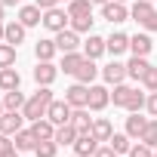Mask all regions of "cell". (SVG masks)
<instances>
[{
    "instance_id": "6da1fadb",
    "label": "cell",
    "mask_w": 157,
    "mask_h": 157,
    "mask_svg": "<svg viewBox=\"0 0 157 157\" xmlns=\"http://www.w3.org/2000/svg\"><path fill=\"white\" fill-rule=\"evenodd\" d=\"M49 105H52V90L49 86H37V93L25 102V108H22V114H25V120H40V117H46V111H49Z\"/></svg>"
},
{
    "instance_id": "7a4b0ae2",
    "label": "cell",
    "mask_w": 157,
    "mask_h": 157,
    "mask_svg": "<svg viewBox=\"0 0 157 157\" xmlns=\"http://www.w3.org/2000/svg\"><path fill=\"white\" fill-rule=\"evenodd\" d=\"M68 25H71V16H68V10H62V6L43 10V28H46V31L59 34V31H65Z\"/></svg>"
},
{
    "instance_id": "3957f363",
    "label": "cell",
    "mask_w": 157,
    "mask_h": 157,
    "mask_svg": "<svg viewBox=\"0 0 157 157\" xmlns=\"http://www.w3.org/2000/svg\"><path fill=\"white\" fill-rule=\"evenodd\" d=\"M102 19L111 22V25H120L129 19V10L126 3H120V0H108V3H102Z\"/></svg>"
},
{
    "instance_id": "277c9868",
    "label": "cell",
    "mask_w": 157,
    "mask_h": 157,
    "mask_svg": "<svg viewBox=\"0 0 157 157\" xmlns=\"http://www.w3.org/2000/svg\"><path fill=\"white\" fill-rule=\"evenodd\" d=\"M108 105H111V90L99 86V83H90V102H86V108L90 111H105Z\"/></svg>"
},
{
    "instance_id": "5b68a950",
    "label": "cell",
    "mask_w": 157,
    "mask_h": 157,
    "mask_svg": "<svg viewBox=\"0 0 157 157\" xmlns=\"http://www.w3.org/2000/svg\"><path fill=\"white\" fill-rule=\"evenodd\" d=\"M65 102H68L71 108H86V102H90V86H86V83H71V86L65 90Z\"/></svg>"
},
{
    "instance_id": "8992f818",
    "label": "cell",
    "mask_w": 157,
    "mask_h": 157,
    "mask_svg": "<svg viewBox=\"0 0 157 157\" xmlns=\"http://www.w3.org/2000/svg\"><path fill=\"white\" fill-rule=\"evenodd\" d=\"M56 77H59V65H52V62H37V68H34V83H37V86H52Z\"/></svg>"
},
{
    "instance_id": "52a82bcc",
    "label": "cell",
    "mask_w": 157,
    "mask_h": 157,
    "mask_svg": "<svg viewBox=\"0 0 157 157\" xmlns=\"http://www.w3.org/2000/svg\"><path fill=\"white\" fill-rule=\"evenodd\" d=\"M19 129H25V114L22 111H3L0 114V132L16 136Z\"/></svg>"
},
{
    "instance_id": "ba28073f",
    "label": "cell",
    "mask_w": 157,
    "mask_h": 157,
    "mask_svg": "<svg viewBox=\"0 0 157 157\" xmlns=\"http://www.w3.org/2000/svg\"><path fill=\"white\" fill-rule=\"evenodd\" d=\"M102 80H105V83H111V86L123 83V80H126V65H123V62H117V59H114V62H108V65L102 68Z\"/></svg>"
},
{
    "instance_id": "9c48e42d",
    "label": "cell",
    "mask_w": 157,
    "mask_h": 157,
    "mask_svg": "<svg viewBox=\"0 0 157 157\" xmlns=\"http://www.w3.org/2000/svg\"><path fill=\"white\" fill-rule=\"evenodd\" d=\"M71 148H74L77 157H93L96 148H99V139H96L93 132H80V136H77V142H74Z\"/></svg>"
},
{
    "instance_id": "30bf717a",
    "label": "cell",
    "mask_w": 157,
    "mask_h": 157,
    "mask_svg": "<svg viewBox=\"0 0 157 157\" xmlns=\"http://www.w3.org/2000/svg\"><path fill=\"white\" fill-rule=\"evenodd\" d=\"M56 46H59V52H74L77 46H83V43H80V34H77L74 28H65V31L56 34Z\"/></svg>"
},
{
    "instance_id": "8fae6325",
    "label": "cell",
    "mask_w": 157,
    "mask_h": 157,
    "mask_svg": "<svg viewBox=\"0 0 157 157\" xmlns=\"http://www.w3.org/2000/svg\"><path fill=\"white\" fill-rule=\"evenodd\" d=\"M105 52H108L105 37H99V34H93V31H90V37L83 40V56H86V59H102Z\"/></svg>"
},
{
    "instance_id": "7c38bea8",
    "label": "cell",
    "mask_w": 157,
    "mask_h": 157,
    "mask_svg": "<svg viewBox=\"0 0 157 157\" xmlns=\"http://www.w3.org/2000/svg\"><path fill=\"white\" fill-rule=\"evenodd\" d=\"M71 111H74V108H71L68 102H56V99H52V105H49L46 117H49L56 126H62V123H71Z\"/></svg>"
},
{
    "instance_id": "4fadbf2b",
    "label": "cell",
    "mask_w": 157,
    "mask_h": 157,
    "mask_svg": "<svg viewBox=\"0 0 157 157\" xmlns=\"http://www.w3.org/2000/svg\"><path fill=\"white\" fill-rule=\"evenodd\" d=\"M105 46H108V52L117 59V56H123V52L129 49V34H123V31H114L111 37H105Z\"/></svg>"
},
{
    "instance_id": "5bb4252c",
    "label": "cell",
    "mask_w": 157,
    "mask_h": 157,
    "mask_svg": "<svg viewBox=\"0 0 157 157\" xmlns=\"http://www.w3.org/2000/svg\"><path fill=\"white\" fill-rule=\"evenodd\" d=\"M99 74H102V68H96V59H83V65L77 68L74 77H77V83H86V86H90Z\"/></svg>"
},
{
    "instance_id": "9a60e30c",
    "label": "cell",
    "mask_w": 157,
    "mask_h": 157,
    "mask_svg": "<svg viewBox=\"0 0 157 157\" xmlns=\"http://www.w3.org/2000/svg\"><path fill=\"white\" fill-rule=\"evenodd\" d=\"M19 22H22L25 28L43 25V10H40L37 3H31V6H22V10H19Z\"/></svg>"
},
{
    "instance_id": "2e32d148",
    "label": "cell",
    "mask_w": 157,
    "mask_h": 157,
    "mask_svg": "<svg viewBox=\"0 0 157 157\" xmlns=\"http://www.w3.org/2000/svg\"><path fill=\"white\" fill-rule=\"evenodd\" d=\"M154 49V40H151V34L145 31V34H132L129 37V52L132 56H148Z\"/></svg>"
},
{
    "instance_id": "e0dca14e",
    "label": "cell",
    "mask_w": 157,
    "mask_h": 157,
    "mask_svg": "<svg viewBox=\"0 0 157 157\" xmlns=\"http://www.w3.org/2000/svg\"><path fill=\"white\" fill-rule=\"evenodd\" d=\"M148 120H151V117H139V111H132V114L126 117V136H129V139H142L145 129H148Z\"/></svg>"
},
{
    "instance_id": "ac0fdd59",
    "label": "cell",
    "mask_w": 157,
    "mask_h": 157,
    "mask_svg": "<svg viewBox=\"0 0 157 157\" xmlns=\"http://www.w3.org/2000/svg\"><path fill=\"white\" fill-rule=\"evenodd\" d=\"M148 68H151L148 56H132V59L126 62V77H132V80H142Z\"/></svg>"
},
{
    "instance_id": "d6986e66",
    "label": "cell",
    "mask_w": 157,
    "mask_h": 157,
    "mask_svg": "<svg viewBox=\"0 0 157 157\" xmlns=\"http://www.w3.org/2000/svg\"><path fill=\"white\" fill-rule=\"evenodd\" d=\"M93 120L96 117H90V108H74L71 111V123L77 126V132H93Z\"/></svg>"
},
{
    "instance_id": "ffe728a7",
    "label": "cell",
    "mask_w": 157,
    "mask_h": 157,
    "mask_svg": "<svg viewBox=\"0 0 157 157\" xmlns=\"http://www.w3.org/2000/svg\"><path fill=\"white\" fill-rule=\"evenodd\" d=\"M31 132L37 136V142H43V139H56V123H52L49 117H40V120L31 123Z\"/></svg>"
},
{
    "instance_id": "44dd1931",
    "label": "cell",
    "mask_w": 157,
    "mask_h": 157,
    "mask_svg": "<svg viewBox=\"0 0 157 157\" xmlns=\"http://www.w3.org/2000/svg\"><path fill=\"white\" fill-rule=\"evenodd\" d=\"M151 13H154V0H136V3L129 6V19H132V22H139V25H142Z\"/></svg>"
},
{
    "instance_id": "7402d4cb",
    "label": "cell",
    "mask_w": 157,
    "mask_h": 157,
    "mask_svg": "<svg viewBox=\"0 0 157 157\" xmlns=\"http://www.w3.org/2000/svg\"><path fill=\"white\" fill-rule=\"evenodd\" d=\"M13 145H16V151H34L37 136L31 132V126H28V129H19V132L13 136Z\"/></svg>"
},
{
    "instance_id": "603a6c76",
    "label": "cell",
    "mask_w": 157,
    "mask_h": 157,
    "mask_svg": "<svg viewBox=\"0 0 157 157\" xmlns=\"http://www.w3.org/2000/svg\"><path fill=\"white\" fill-rule=\"evenodd\" d=\"M83 59H86V56L77 52V49H74V52H62V65H59V68H62L65 74H77V68L83 65Z\"/></svg>"
},
{
    "instance_id": "cb8c5ba5",
    "label": "cell",
    "mask_w": 157,
    "mask_h": 157,
    "mask_svg": "<svg viewBox=\"0 0 157 157\" xmlns=\"http://www.w3.org/2000/svg\"><path fill=\"white\" fill-rule=\"evenodd\" d=\"M19 83H22V77H19L16 68H0V90H3V93L19 90Z\"/></svg>"
},
{
    "instance_id": "d4e9b609",
    "label": "cell",
    "mask_w": 157,
    "mask_h": 157,
    "mask_svg": "<svg viewBox=\"0 0 157 157\" xmlns=\"http://www.w3.org/2000/svg\"><path fill=\"white\" fill-rule=\"evenodd\" d=\"M56 52H59L56 40H37V43H34V56H37V62H52Z\"/></svg>"
},
{
    "instance_id": "484cf974",
    "label": "cell",
    "mask_w": 157,
    "mask_h": 157,
    "mask_svg": "<svg viewBox=\"0 0 157 157\" xmlns=\"http://www.w3.org/2000/svg\"><path fill=\"white\" fill-rule=\"evenodd\" d=\"M77 136H80V132H77L74 123H62V126H56V142H59V145H74Z\"/></svg>"
},
{
    "instance_id": "4316f807",
    "label": "cell",
    "mask_w": 157,
    "mask_h": 157,
    "mask_svg": "<svg viewBox=\"0 0 157 157\" xmlns=\"http://www.w3.org/2000/svg\"><path fill=\"white\" fill-rule=\"evenodd\" d=\"M25 34H28V28L22 22H6V43L19 46V43H25Z\"/></svg>"
},
{
    "instance_id": "83f0119b",
    "label": "cell",
    "mask_w": 157,
    "mask_h": 157,
    "mask_svg": "<svg viewBox=\"0 0 157 157\" xmlns=\"http://www.w3.org/2000/svg\"><path fill=\"white\" fill-rule=\"evenodd\" d=\"M93 136H96L99 142H108V139L114 136V126H111V120H108V117H96V120H93Z\"/></svg>"
},
{
    "instance_id": "f1b7e54d",
    "label": "cell",
    "mask_w": 157,
    "mask_h": 157,
    "mask_svg": "<svg viewBox=\"0 0 157 157\" xmlns=\"http://www.w3.org/2000/svg\"><path fill=\"white\" fill-rule=\"evenodd\" d=\"M132 93H136L132 86H126V83H117V86H114V93H111V102H114L117 108H126V105H129V99H132Z\"/></svg>"
},
{
    "instance_id": "f546056e",
    "label": "cell",
    "mask_w": 157,
    "mask_h": 157,
    "mask_svg": "<svg viewBox=\"0 0 157 157\" xmlns=\"http://www.w3.org/2000/svg\"><path fill=\"white\" fill-rule=\"evenodd\" d=\"M25 93H19V90H10V93H3V108L6 111H22L25 108Z\"/></svg>"
},
{
    "instance_id": "4dcf8cb0",
    "label": "cell",
    "mask_w": 157,
    "mask_h": 157,
    "mask_svg": "<svg viewBox=\"0 0 157 157\" xmlns=\"http://www.w3.org/2000/svg\"><path fill=\"white\" fill-rule=\"evenodd\" d=\"M108 145H111L117 154H129V148H132V139H129L126 132H114V136L108 139Z\"/></svg>"
},
{
    "instance_id": "1f68e13d",
    "label": "cell",
    "mask_w": 157,
    "mask_h": 157,
    "mask_svg": "<svg viewBox=\"0 0 157 157\" xmlns=\"http://www.w3.org/2000/svg\"><path fill=\"white\" fill-rule=\"evenodd\" d=\"M59 154V142L56 139H43L34 145V157H56Z\"/></svg>"
},
{
    "instance_id": "d6a6232c",
    "label": "cell",
    "mask_w": 157,
    "mask_h": 157,
    "mask_svg": "<svg viewBox=\"0 0 157 157\" xmlns=\"http://www.w3.org/2000/svg\"><path fill=\"white\" fill-rule=\"evenodd\" d=\"M16 49L19 46H13V43H0V68H13L16 65Z\"/></svg>"
},
{
    "instance_id": "836d02e7",
    "label": "cell",
    "mask_w": 157,
    "mask_h": 157,
    "mask_svg": "<svg viewBox=\"0 0 157 157\" xmlns=\"http://www.w3.org/2000/svg\"><path fill=\"white\" fill-rule=\"evenodd\" d=\"M68 16L74 19V16H93V3L90 0H71L68 3Z\"/></svg>"
},
{
    "instance_id": "e575fe53",
    "label": "cell",
    "mask_w": 157,
    "mask_h": 157,
    "mask_svg": "<svg viewBox=\"0 0 157 157\" xmlns=\"http://www.w3.org/2000/svg\"><path fill=\"white\" fill-rule=\"evenodd\" d=\"M93 22H96V19H93V16H74V19H71V25H68V28H74V31H77V34H86V31H93Z\"/></svg>"
},
{
    "instance_id": "d590c367",
    "label": "cell",
    "mask_w": 157,
    "mask_h": 157,
    "mask_svg": "<svg viewBox=\"0 0 157 157\" xmlns=\"http://www.w3.org/2000/svg\"><path fill=\"white\" fill-rule=\"evenodd\" d=\"M139 83H142V86H145L148 93H157V68H154V65H151V68L145 71V77H142Z\"/></svg>"
},
{
    "instance_id": "8d00e7d4",
    "label": "cell",
    "mask_w": 157,
    "mask_h": 157,
    "mask_svg": "<svg viewBox=\"0 0 157 157\" xmlns=\"http://www.w3.org/2000/svg\"><path fill=\"white\" fill-rule=\"evenodd\" d=\"M126 157H154V148H151V145H145V142L139 139V142L129 148V154H126Z\"/></svg>"
},
{
    "instance_id": "74e56055",
    "label": "cell",
    "mask_w": 157,
    "mask_h": 157,
    "mask_svg": "<svg viewBox=\"0 0 157 157\" xmlns=\"http://www.w3.org/2000/svg\"><path fill=\"white\" fill-rule=\"evenodd\" d=\"M142 142H145V145H151V148H157V117H151V120H148V129H145Z\"/></svg>"
},
{
    "instance_id": "f35d334b",
    "label": "cell",
    "mask_w": 157,
    "mask_h": 157,
    "mask_svg": "<svg viewBox=\"0 0 157 157\" xmlns=\"http://www.w3.org/2000/svg\"><path fill=\"white\" fill-rule=\"evenodd\" d=\"M145 102H148V96L136 90V93H132V99H129V105H126V111H129V114H132V111H142V108H145Z\"/></svg>"
},
{
    "instance_id": "ab89813d",
    "label": "cell",
    "mask_w": 157,
    "mask_h": 157,
    "mask_svg": "<svg viewBox=\"0 0 157 157\" xmlns=\"http://www.w3.org/2000/svg\"><path fill=\"white\" fill-rule=\"evenodd\" d=\"M93 157H117V151H114V148H111V145H99V148H96V154H93Z\"/></svg>"
},
{
    "instance_id": "60d3db41",
    "label": "cell",
    "mask_w": 157,
    "mask_h": 157,
    "mask_svg": "<svg viewBox=\"0 0 157 157\" xmlns=\"http://www.w3.org/2000/svg\"><path fill=\"white\" fill-rule=\"evenodd\" d=\"M145 108H148V114H151V117H157V93H148V102H145Z\"/></svg>"
},
{
    "instance_id": "b9f144b4",
    "label": "cell",
    "mask_w": 157,
    "mask_h": 157,
    "mask_svg": "<svg viewBox=\"0 0 157 157\" xmlns=\"http://www.w3.org/2000/svg\"><path fill=\"white\" fill-rule=\"evenodd\" d=\"M16 145H13V139L6 136V132H0V154H6V151H13Z\"/></svg>"
},
{
    "instance_id": "7bdbcfd3",
    "label": "cell",
    "mask_w": 157,
    "mask_h": 157,
    "mask_svg": "<svg viewBox=\"0 0 157 157\" xmlns=\"http://www.w3.org/2000/svg\"><path fill=\"white\" fill-rule=\"evenodd\" d=\"M142 28H145V31H157V10H154V13L142 22Z\"/></svg>"
},
{
    "instance_id": "ee69618b",
    "label": "cell",
    "mask_w": 157,
    "mask_h": 157,
    "mask_svg": "<svg viewBox=\"0 0 157 157\" xmlns=\"http://www.w3.org/2000/svg\"><path fill=\"white\" fill-rule=\"evenodd\" d=\"M34 3L40 6V10H52V6H59L62 0H34Z\"/></svg>"
},
{
    "instance_id": "f6af8a7d",
    "label": "cell",
    "mask_w": 157,
    "mask_h": 157,
    "mask_svg": "<svg viewBox=\"0 0 157 157\" xmlns=\"http://www.w3.org/2000/svg\"><path fill=\"white\" fill-rule=\"evenodd\" d=\"M6 40V22H0V43Z\"/></svg>"
},
{
    "instance_id": "bcb514c9",
    "label": "cell",
    "mask_w": 157,
    "mask_h": 157,
    "mask_svg": "<svg viewBox=\"0 0 157 157\" xmlns=\"http://www.w3.org/2000/svg\"><path fill=\"white\" fill-rule=\"evenodd\" d=\"M3 6H19V0H0Z\"/></svg>"
},
{
    "instance_id": "7dc6e473",
    "label": "cell",
    "mask_w": 157,
    "mask_h": 157,
    "mask_svg": "<svg viewBox=\"0 0 157 157\" xmlns=\"http://www.w3.org/2000/svg\"><path fill=\"white\" fill-rule=\"evenodd\" d=\"M0 157H19V151L13 148V151H6V154H0Z\"/></svg>"
},
{
    "instance_id": "c3c4849f",
    "label": "cell",
    "mask_w": 157,
    "mask_h": 157,
    "mask_svg": "<svg viewBox=\"0 0 157 157\" xmlns=\"http://www.w3.org/2000/svg\"><path fill=\"white\" fill-rule=\"evenodd\" d=\"M3 13H6V6H3V3H0V22H3Z\"/></svg>"
},
{
    "instance_id": "681fc988",
    "label": "cell",
    "mask_w": 157,
    "mask_h": 157,
    "mask_svg": "<svg viewBox=\"0 0 157 157\" xmlns=\"http://www.w3.org/2000/svg\"><path fill=\"white\" fill-rule=\"evenodd\" d=\"M90 3H99V6H102V3H108V0H90Z\"/></svg>"
},
{
    "instance_id": "f907efd6",
    "label": "cell",
    "mask_w": 157,
    "mask_h": 157,
    "mask_svg": "<svg viewBox=\"0 0 157 157\" xmlns=\"http://www.w3.org/2000/svg\"><path fill=\"white\" fill-rule=\"evenodd\" d=\"M3 111H6V108H3V99H0V114H3Z\"/></svg>"
},
{
    "instance_id": "816d5d0a",
    "label": "cell",
    "mask_w": 157,
    "mask_h": 157,
    "mask_svg": "<svg viewBox=\"0 0 157 157\" xmlns=\"http://www.w3.org/2000/svg\"><path fill=\"white\" fill-rule=\"evenodd\" d=\"M154 157H157V148H154Z\"/></svg>"
},
{
    "instance_id": "f5cc1de1",
    "label": "cell",
    "mask_w": 157,
    "mask_h": 157,
    "mask_svg": "<svg viewBox=\"0 0 157 157\" xmlns=\"http://www.w3.org/2000/svg\"><path fill=\"white\" fill-rule=\"evenodd\" d=\"M65 3H71V0H65Z\"/></svg>"
},
{
    "instance_id": "db71d44e",
    "label": "cell",
    "mask_w": 157,
    "mask_h": 157,
    "mask_svg": "<svg viewBox=\"0 0 157 157\" xmlns=\"http://www.w3.org/2000/svg\"><path fill=\"white\" fill-rule=\"evenodd\" d=\"M120 3H126V0H120Z\"/></svg>"
},
{
    "instance_id": "11a10c76",
    "label": "cell",
    "mask_w": 157,
    "mask_h": 157,
    "mask_svg": "<svg viewBox=\"0 0 157 157\" xmlns=\"http://www.w3.org/2000/svg\"><path fill=\"white\" fill-rule=\"evenodd\" d=\"M74 157H77V154H74Z\"/></svg>"
}]
</instances>
